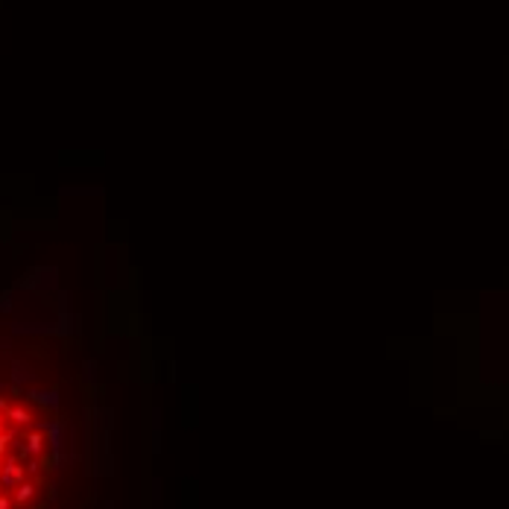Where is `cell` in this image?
I'll list each match as a JSON object with an SVG mask.
<instances>
[{
	"instance_id": "obj_1",
	"label": "cell",
	"mask_w": 509,
	"mask_h": 509,
	"mask_svg": "<svg viewBox=\"0 0 509 509\" xmlns=\"http://www.w3.org/2000/svg\"><path fill=\"white\" fill-rule=\"evenodd\" d=\"M53 445V430L30 404L0 395V509H41Z\"/></svg>"
}]
</instances>
